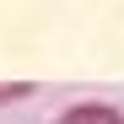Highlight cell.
<instances>
[{
	"mask_svg": "<svg viewBox=\"0 0 124 124\" xmlns=\"http://www.w3.org/2000/svg\"><path fill=\"white\" fill-rule=\"evenodd\" d=\"M54 124H124V108H113V102H70Z\"/></svg>",
	"mask_w": 124,
	"mask_h": 124,
	"instance_id": "cell-1",
	"label": "cell"
},
{
	"mask_svg": "<svg viewBox=\"0 0 124 124\" xmlns=\"http://www.w3.org/2000/svg\"><path fill=\"white\" fill-rule=\"evenodd\" d=\"M38 86L32 81H0V108H11V102H22V97H32Z\"/></svg>",
	"mask_w": 124,
	"mask_h": 124,
	"instance_id": "cell-2",
	"label": "cell"
}]
</instances>
